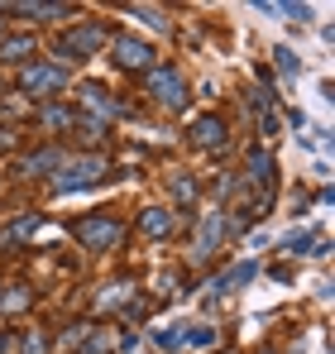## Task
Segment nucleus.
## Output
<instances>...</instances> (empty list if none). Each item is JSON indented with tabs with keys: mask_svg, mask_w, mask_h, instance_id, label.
Returning <instances> with one entry per match:
<instances>
[{
	"mask_svg": "<svg viewBox=\"0 0 335 354\" xmlns=\"http://www.w3.org/2000/svg\"><path fill=\"white\" fill-rule=\"evenodd\" d=\"M15 15H29V19H72V5H34V0H24V5H15Z\"/></svg>",
	"mask_w": 335,
	"mask_h": 354,
	"instance_id": "a211bd4d",
	"label": "nucleus"
},
{
	"mask_svg": "<svg viewBox=\"0 0 335 354\" xmlns=\"http://www.w3.org/2000/svg\"><path fill=\"white\" fill-rule=\"evenodd\" d=\"M77 354H111V335L106 330H87V340H82Z\"/></svg>",
	"mask_w": 335,
	"mask_h": 354,
	"instance_id": "b1692460",
	"label": "nucleus"
},
{
	"mask_svg": "<svg viewBox=\"0 0 335 354\" xmlns=\"http://www.w3.org/2000/svg\"><path fill=\"white\" fill-rule=\"evenodd\" d=\"M264 354H269V350H264Z\"/></svg>",
	"mask_w": 335,
	"mask_h": 354,
	"instance_id": "f704fd0d",
	"label": "nucleus"
},
{
	"mask_svg": "<svg viewBox=\"0 0 335 354\" xmlns=\"http://www.w3.org/2000/svg\"><path fill=\"white\" fill-rule=\"evenodd\" d=\"M125 15H129L134 24H144V29H154V34H168V29H172V24H168V15L159 10V5H129Z\"/></svg>",
	"mask_w": 335,
	"mask_h": 354,
	"instance_id": "dca6fc26",
	"label": "nucleus"
},
{
	"mask_svg": "<svg viewBox=\"0 0 335 354\" xmlns=\"http://www.w3.org/2000/svg\"><path fill=\"white\" fill-rule=\"evenodd\" d=\"M211 345H216V330H211V326L187 330V350H211Z\"/></svg>",
	"mask_w": 335,
	"mask_h": 354,
	"instance_id": "393cba45",
	"label": "nucleus"
},
{
	"mask_svg": "<svg viewBox=\"0 0 335 354\" xmlns=\"http://www.w3.org/2000/svg\"><path fill=\"white\" fill-rule=\"evenodd\" d=\"M239 230V221H225L221 211H211L206 221H201V230H197V239H192V263H206L216 249H221L225 235H235Z\"/></svg>",
	"mask_w": 335,
	"mask_h": 354,
	"instance_id": "423d86ee",
	"label": "nucleus"
},
{
	"mask_svg": "<svg viewBox=\"0 0 335 354\" xmlns=\"http://www.w3.org/2000/svg\"><path fill=\"white\" fill-rule=\"evenodd\" d=\"M177 230V216L168 211V206H144L139 211V235H149V239H168Z\"/></svg>",
	"mask_w": 335,
	"mask_h": 354,
	"instance_id": "9b49d317",
	"label": "nucleus"
},
{
	"mask_svg": "<svg viewBox=\"0 0 335 354\" xmlns=\"http://www.w3.org/2000/svg\"><path fill=\"white\" fill-rule=\"evenodd\" d=\"M82 101H87V111H91V115L96 120H120V115H129V111H125V106H120V101H115L111 91H106V86H96V82H87V86H82Z\"/></svg>",
	"mask_w": 335,
	"mask_h": 354,
	"instance_id": "9d476101",
	"label": "nucleus"
},
{
	"mask_svg": "<svg viewBox=\"0 0 335 354\" xmlns=\"http://www.w3.org/2000/svg\"><path fill=\"white\" fill-rule=\"evenodd\" d=\"M101 48H106V29L87 19V24H72V29H67V34L57 39V48H53V53H57V58H62V67H67V62L96 58Z\"/></svg>",
	"mask_w": 335,
	"mask_h": 354,
	"instance_id": "7ed1b4c3",
	"label": "nucleus"
},
{
	"mask_svg": "<svg viewBox=\"0 0 335 354\" xmlns=\"http://www.w3.org/2000/svg\"><path fill=\"white\" fill-rule=\"evenodd\" d=\"M144 91H149L163 111H182V106H187V82H182V72L168 67V62H154V67L144 72Z\"/></svg>",
	"mask_w": 335,
	"mask_h": 354,
	"instance_id": "f03ea898",
	"label": "nucleus"
},
{
	"mask_svg": "<svg viewBox=\"0 0 335 354\" xmlns=\"http://www.w3.org/2000/svg\"><path fill=\"white\" fill-rule=\"evenodd\" d=\"M254 278H259V263H254V259H239V263H230V268H225L221 278H211V292H206V297H211V301H221V297L249 288Z\"/></svg>",
	"mask_w": 335,
	"mask_h": 354,
	"instance_id": "0eeeda50",
	"label": "nucleus"
},
{
	"mask_svg": "<svg viewBox=\"0 0 335 354\" xmlns=\"http://www.w3.org/2000/svg\"><path fill=\"white\" fill-rule=\"evenodd\" d=\"M62 86H67V67H62V62H24V72H19V91H24V96L48 101Z\"/></svg>",
	"mask_w": 335,
	"mask_h": 354,
	"instance_id": "20e7f679",
	"label": "nucleus"
},
{
	"mask_svg": "<svg viewBox=\"0 0 335 354\" xmlns=\"http://www.w3.org/2000/svg\"><path fill=\"white\" fill-rule=\"evenodd\" d=\"M34 58V34H10L0 39V62H29Z\"/></svg>",
	"mask_w": 335,
	"mask_h": 354,
	"instance_id": "2eb2a0df",
	"label": "nucleus"
},
{
	"mask_svg": "<svg viewBox=\"0 0 335 354\" xmlns=\"http://www.w3.org/2000/svg\"><path fill=\"white\" fill-rule=\"evenodd\" d=\"M19 354H48V335H44V330H29L24 345H19Z\"/></svg>",
	"mask_w": 335,
	"mask_h": 354,
	"instance_id": "a878e982",
	"label": "nucleus"
},
{
	"mask_svg": "<svg viewBox=\"0 0 335 354\" xmlns=\"http://www.w3.org/2000/svg\"><path fill=\"white\" fill-rule=\"evenodd\" d=\"M72 129H77L82 144H101V139H106V120H96V115H77Z\"/></svg>",
	"mask_w": 335,
	"mask_h": 354,
	"instance_id": "6ab92c4d",
	"label": "nucleus"
},
{
	"mask_svg": "<svg viewBox=\"0 0 335 354\" xmlns=\"http://www.w3.org/2000/svg\"><path fill=\"white\" fill-rule=\"evenodd\" d=\"M24 301H29V292H19V288H15V292H0V306H10V311L24 306Z\"/></svg>",
	"mask_w": 335,
	"mask_h": 354,
	"instance_id": "cd10ccee",
	"label": "nucleus"
},
{
	"mask_svg": "<svg viewBox=\"0 0 335 354\" xmlns=\"http://www.w3.org/2000/svg\"><path fill=\"white\" fill-rule=\"evenodd\" d=\"M0 149H15V129H0Z\"/></svg>",
	"mask_w": 335,
	"mask_h": 354,
	"instance_id": "c756f323",
	"label": "nucleus"
},
{
	"mask_svg": "<svg viewBox=\"0 0 335 354\" xmlns=\"http://www.w3.org/2000/svg\"><path fill=\"white\" fill-rule=\"evenodd\" d=\"M259 129H264V134H278V115H273V111H264V120H259Z\"/></svg>",
	"mask_w": 335,
	"mask_h": 354,
	"instance_id": "c85d7f7f",
	"label": "nucleus"
},
{
	"mask_svg": "<svg viewBox=\"0 0 335 354\" xmlns=\"http://www.w3.org/2000/svg\"><path fill=\"white\" fill-rule=\"evenodd\" d=\"M0 292H5V288H0Z\"/></svg>",
	"mask_w": 335,
	"mask_h": 354,
	"instance_id": "473e14b6",
	"label": "nucleus"
},
{
	"mask_svg": "<svg viewBox=\"0 0 335 354\" xmlns=\"http://www.w3.org/2000/svg\"><path fill=\"white\" fill-rule=\"evenodd\" d=\"M72 235H77L82 249H115V244L125 239V225H120L115 216H82Z\"/></svg>",
	"mask_w": 335,
	"mask_h": 354,
	"instance_id": "39448f33",
	"label": "nucleus"
},
{
	"mask_svg": "<svg viewBox=\"0 0 335 354\" xmlns=\"http://www.w3.org/2000/svg\"><path fill=\"white\" fill-rule=\"evenodd\" d=\"M111 53H115V62L129 67V72H149V67H154V48H149L144 39H134V34L111 39Z\"/></svg>",
	"mask_w": 335,
	"mask_h": 354,
	"instance_id": "6e6552de",
	"label": "nucleus"
},
{
	"mask_svg": "<svg viewBox=\"0 0 335 354\" xmlns=\"http://www.w3.org/2000/svg\"><path fill=\"white\" fill-rule=\"evenodd\" d=\"M44 230V216H19L10 230H0V249H15V244H24V239H34Z\"/></svg>",
	"mask_w": 335,
	"mask_h": 354,
	"instance_id": "ddd939ff",
	"label": "nucleus"
},
{
	"mask_svg": "<svg viewBox=\"0 0 335 354\" xmlns=\"http://www.w3.org/2000/svg\"><path fill=\"white\" fill-rule=\"evenodd\" d=\"M125 288H129V283H115V292H101V306H120V301H125Z\"/></svg>",
	"mask_w": 335,
	"mask_h": 354,
	"instance_id": "bb28decb",
	"label": "nucleus"
},
{
	"mask_svg": "<svg viewBox=\"0 0 335 354\" xmlns=\"http://www.w3.org/2000/svg\"><path fill=\"white\" fill-rule=\"evenodd\" d=\"M72 111H67V106H44V111H39V124H44V129H72Z\"/></svg>",
	"mask_w": 335,
	"mask_h": 354,
	"instance_id": "412c9836",
	"label": "nucleus"
},
{
	"mask_svg": "<svg viewBox=\"0 0 335 354\" xmlns=\"http://www.w3.org/2000/svg\"><path fill=\"white\" fill-rule=\"evenodd\" d=\"M225 354H230V350H225Z\"/></svg>",
	"mask_w": 335,
	"mask_h": 354,
	"instance_id": "72a5a7b5",
	"label": "nucleus"
},
{
	"mask_svg": "<svg viewBox=\"0 0 335 354\" xmlns=\"http://www.w3.org/2000/svg\"><path fill=\"white\" fill-rule=\"evenodd\" d=\"M273 67H278V72H287V77H292V72H302V58H297V53H292V48H287V44H278V48H273Z\"/></svg>",
	"mask_w": 335,
	"mask_h": 354,
	"instance_id": "5701e85b",
	"label": "nucleus"
},
{
	"mask_svg": "<svg viewBox=\"0 0 335 354\" xmlns=\"http://www.w3.org/2000/svg\"><path fill=\"white\" fill-rule=\"evenodd\" d=\"M0 15H5V5H0Z\"/></svg>",
	"mask_w": 335,
	"mask_h": 354,
	"instance_id": "2f4dec72",
	"label": "nucleus"
},
{
	"mask_svg": "<svg viewBox=\"0 0 335 354\" xmlns=\"http://www.w3.org/2000/svg\"><path fill=\"white\" fill-rule=\"evenodd\" d=\"M154 345H159V350H187V326L172 321V326H163V330H154Z\"/></svg>",
	"mask_w": 335,
	"mask_h": 354,
	"instance_id": "aec40b11",
	"label": "nucleus"
},
{
	"mask_svg": "<svg viewBox=\"0 0 335 354\" xmlns=\"http://www.w3.org/2000/svg\"><path fill=\"white\" fill-rule=\"evenodd\" d=\"M0 96H5V86H0Z\"/></svg>",
	"mask_w": 335,
	"mask_h": 354,
	"instance_id": "7c9ffc66",
	"label": "nucleus"
},
{
	"mask_svg": "<svg viewBox=\"0 0 335 354\" xmlns=\"http://www.w3.org/2000/svg\"><path fill=\"white\" fill-rule=\"evenodd\" d=\"M187 139H192L197 149H221L225 139H230V124H225L221 115H197L192 129H187Z\"/></svg>",
	"mask_w": 335,
	"mask_h": 354,
	"instance_id": "1a4fd4ad",
	"label": "nucleus"
},
{
	"mask_svg": "<svg viewBox=\"0 0 335 354\" xmlns=\"http://www.w3.org/2000/svg\"><path fill=\"white\" fill-rule=\"evenodd\" d=\"M168 192H172V196H177V201H182V206H192V201H197V182H192V177H168Z\"/></svg>",
	"mask_w": 335,
	"mask_h": 354,
	"instance_id": "4be33fe9",
	"label": "nucleus"
},
{
	"mask_svg": "<svg viewBox=\"0 0 335 354\" xmlns=\"http://www.w3.org/2000/svg\"><path fill=\"white\" fill-rule=\"evenodd\" d=\"M57 168H62V149H53V144H48V149H34V153L19 158V173H24V177H53Z\"/></svg>",
	"mask_w": 335,
	"mask_h": 354,
	"instance_id": "f8f14e48",
	"label": "nucleus"
},
{
	"mask_svg": "<svg viewBox=\"0 0 335 354\" xmlns=\"http://www.w3.org/2000/svg\"><path fill=\"white\" fill-rule=\"evenodd\" d=\"M106 173H111V163H106L101 153H77V158H62V168L53 173V192H87V187H96Z\"/></svg>",
	"mask_w": 335,
	"mask_h": 354,
	"instance_id": "f257e3e1",
	"label": "nucleus"
},
{
	"mask_svg": "<svg viewBox=\"0 0 335 354\" xmlns=\"http://www.w3.org/2000/svg\"><path fill=\"white\" fill-rule=\"evenodd\" d=\"M282 254H292V259H302V254H326V244L311 235V230H292V235L282 239Z\"/></svg>",
	"mask_w": 335,
	"mask_h": 354,
	"instance_id": "f3484780",
	"label": "nucleus"
},
{
	"mask_svg": "<svg viewBox=\"0 0 335 354\" xmlns=\"http://www.w3.org/2000/svg\"><path fill=\"white\" fill-rule=\"evenodd\" d=\"M244 177H249L254 187H259V182H273V153L254 144V149H249V158H244Z\"/></svg>",
	"mask_w": 335,
	"mask_h": 354,
	"instance_id": "4468645a",
	"label": "nucleus"
}]
</instances>
